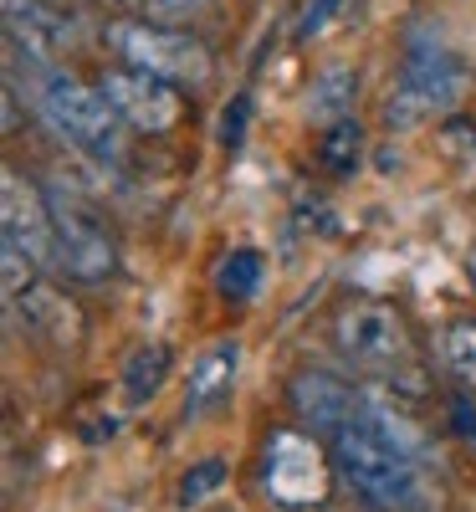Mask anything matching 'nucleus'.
<instances>
[{
  "label": "nucleus",
  "mask_w": 476,
  "mask_h": 512,
  "mask_svg": "<svg viewBox=\"0 0 476 512\" xmlns=\"http://www.w3.org/2000/svg\"><path fill=\"white\" fill-rule=\"evenodd\" d=\"M26 62V57H11ZM26 93L41 113V123L62 134L77 154H88L98 164H118L123 159V134H118V113L108 108V98L98 88H82L67 67H41L26 62Z\"/></svg>",
  "instance_id": "obj_1"
},
{
  "label": "nucleus",
  "mask_w": 476,
  "mask_h": 512,
  "mask_svg": "<svg viewBox=\"0 0 476 512\" xmlns=\"http://www.w3.org/2000/svg\"><path fill=\"white\" fill-rule=\"evenodd\" d=\"M328 451H333V466L338 477L349 482L369 507H384V512H405L415 507L420 497V477H415V456L389 441L379 425L369 420V410H359L343 431L328 436Z\"/></svg>",
  "instance_id": "obj_2"
},
{
  "label": "nucleus",
  "mask_w": 476,
  "mask_h": 512,
  "mask_svg": "<svg viewBox=\"0 0 476 512\" xmlns=\"http://www.w3.org/2000/svg\"><path fill=\"white\" fill-rule=\"evenodd\" d=\"M471 88V72L456 52L441 47L436 31H410L405 41V57H400V77H395V93L384 98V123L389 128H415L436 113H451L461 103V93Z\"/></svg>",
  "instance_id": "obj_3"
},
{
  "label": "nucleus",
  "mask_w": 476,
  "mask_h": 512,
  "mask_svg": "<svg viewBox=\"0 0 476 512\" xmlns=\"http://www.w3.org/2000/svg\"><path fill=\"white\" fill-rule=\"evenodd\" d=\"M333 333L343 354L354 364L384 374L395 384V374L410 379V390H420V369H415V344H410V323L395 303H384V297H354V303H343L338 318H333Z\"/></svg>",
  "instance_id": "obj_4"
},
{
  "label": "nucleus",
  "mask_w": 476,
  "mask_h": 512,
  "mask_svg": "<svg viewBox=\"0 0 476 512\" xmlns=\"http://www.w3.org/2000/svg\"><path fill=\"white\" fill-rule=\"evenodd\" d=\"M113 52L123 57V67H139L149 77H164L175 88H205L210 82V52L195 36H185L180 26H159L144 16H128L108 26Z\"/></svg>",
  "instance_id": "obj_5"
},
{
  "label": "nucleus",
  "mask_w": 476,
  "mask_h": 512,
  "mask_svg": "<svg viewBox=\"0 0 476 512\" xmlns=\"http://www.w3.org/2000/svg\"><path fill=\"white\" fill-rule=\"evenodd\" d=\"M262 492L282 507V512H313L328 502L333 492V461L323 456L318 436L308 431H282L267 436L262 446Z\"/></svg>",
  "instance_id": "obj_6"
},
{
  "label": "nucleus",
  "mask_w": 476,
  "mask_h": 512,
  "mask_svg": "<svg viewBox=\"0 0 476 512\" xmlns=\"http://www.w3.org/2000/svg\"><path fill=\"white\" fill-rule=\"evenodd\" d=\"M0 236L31 256L36 267H57V226H52V200L41 195L21 169L0 175Z\"/></svg>",
  "instance_id": "obj_7"
},
{
  "label": "nucleus",
  "mask_w": 476,
  "mask_h": 512,
  "mask_svg": "<svg viewBox=\"0 0 476 512\" xmlns=\"http://www.w3.org/2000/svg\"><path fill=\"white\" fill-rule=\"evenodd\" d=\"M98 93L108 98V108L123 118V123H134L139 134H169V128L180 123V93H175V82H164V77H149L139 67H108L98 77Z\"/></svg>",
  "instance_id": "obj_8"
},
{
  "label": "nucleus",
  "mask_w": 476,
  "mask_h": 512,
  "mask_svg": "<svg viewBox=\"0 0 476 512\" xmlns=\"http://www.w3.org/2000/svg\"><path fill=\"white\" fill-rule=\"evenodd\" d=\"M52 226H57V267L77 282H108L118 272L113 236L67 195H52Z\"/></svg>",
  "instance_id": "obj_9"
},
{
  "label": "nucleus",
  "mask_w": 476,
  "mask_h": 512,
  "mask_svg": "<svg viewBox=\"0 0 476 512\" xmlns=\"http://www.w3.org/2000/svg\"><path fill=\"white\" fill-rule=\"evenodd\" d=\"M287 400H292V410H297L302 425H313V436L343 431V425L364 410V395H354L349 384L333 379V374H323V369H302V374L292 379Z\"/></svg>",
  "instance_id": "obj_10"
},
{
  "label": "nucleus",
  "mask_w": 476,
  "mask_h": 512,
  "mask_svg": "<svg viewBox=\"0 0 476 512\" xmlns=\"http://www.w3.org/2000/svg\"><path fill=\"white\" fill-rule=\"evenodd\" d=\"M67 41H72L67 21L57 11H47L41 0H6V47H11V57L57 67Z\"/></svg>",
  "instance_id": "obj_11"
},
{
  "label": "nucleus",
  "mask_w": 476,
  "mask_h": 512,
  "mask_svg": "<svg viewBox=\"0 0 476 512\" xmlns=\"http://www.w3.org/2000/svg\"><path fill=\"white\" fill-rule=\"evenodd\" d=\"M11 308L26 318V328L36 338H47V344H57V349H72L82 338V328H88V318H82V308L72 303V297L57 292L52 282H41V277L11 297Z\"/></svg>",
  "instance_id": "obj_12"
},
{
  "label": "nucleus",
  "mask_w": 476,
  "mask_h": 512,
  "mask_svg": "<svg viewBox=\"0 0 476 512\" xmlns=\"http://www.w3.org/2000/svg\"><path fill=\"white\" fill-rule=\"evenodd\" d=\"M236 369H241V338H215V344L195 359L190 379H185V415H205L215 410L226 395H231V384H236Z\"/></svg>",
  "instance_id": "obj_13"
},
{
  "label": "nucleus",
  "mask_w": 476,
  "mask_h": 512,
  "mask_svg": "<svg viewBox=\"0 0 476 512\" xmlns=\"http://www.w3.org/2000/svg\"><path fill=\"white\" fill-rule=\"evenodd\" d=\"M169 364H175V349H169L164 338H144V344L128 354L123 369H118V379H123V400H128V405H149V400L164 390Z\"/></svg>",
  "instance_id": "obj_14"
},
{
  "label": "nucleus",
  "mask_w": 476,
  "mask_h": 512,
  "mask_svg": "<svg viewBox=\"0 0 476 512\" xmlns=\"http://www.w3.org/2000/svg\"><path fill=\"white\" fill-rule=\"evenodd\" d=\"M359 98V72L354 67H323L308 88V113L318 123H343Z\"/></svg>",
  "instance_id": "obj_15"
},
{
  "label": "nucleus",
  "mask_w": 476,
  "mask_h": 512,
  "mask_svg": "<svg viewBox=\"0 0 476 512\" xmlns=\"http://www.w3.org/2000/svg\"><path fill=\"white\" fill-rule=\"evenodd\" d=\"M318 164H323V175H333V180H354L359 164H364V128L354 118L328 123V134L318 139Z\"/></svg>",
  "instance_id": "obj_16"
},
{
  "label": "nucleus",
  "mask_w": 476,
  "mask_h": 512,
  "mask_svg": "<svg viewBox=\"0 0 476 512\" xmlns=\"http://www.w3.org/2000/svg\"><path fill=\"white\" fill-rule=\"evenodd\" d=\"M262 251L256 246H231L221 256V267H215V292L226 297V303H246V297H256V287H262Z\"/></svg>",
  "instance_id": "obj_17"
},
{
  "label": "nucleus",
  "mask_w": 476,
  "mask_h": 512,
  "mask_svg": "<svg viewBox=\"0 0 476 512\" xmlns=\"http://www.w3.org/2000/svg\"><path fill=\"white\" fill-rule=\"evenodd\" d=\"M441 354H446V369L476 390V318H461L441 333Z\"/></svg>",
  "instance_id": "obj_18"
},
{
  "label": "nucleus",
  "mask_w": 476,
  "mask_h": 512,
  "mask_svg": "<svg viewBox=\"0 0 476 512\" xmlns=\"http://www.w3.org/2000/svg\"><path fill=\"white\" fill-rule=\"evenodd\" d=\"M221 487H226V461H221V456H205V461H195L190 472L180 477L175 502H180V507H200L205 497H215Z\"/></svg>",
  "instance_id": "obj_19"
},
{
  "label": "nucleus",
  "mask_w": 476,
  "mask_h": 512,
  "mask_svg": "<svg viewBox=\"0 0 476 512\" xmlns=\"http://www.w3.org/2000/svg\"><path fill=\"white\" fill-rule=\"evenodd\" d=\"M128 11H139L144 21H159V26H180L190 21L195 11H205V0H123Z\"/></svg>",
  "instance_id": "obj_20"
},
{
  "label": "nucleus",
  "mask_w": 476,
  "mask_h": 512,
  "mask_svg": "<svg viewBox=\"0 0 476 512\" xmlns=\"http://www.w3.org/2000/svg\"><path fill=\"white\" fill-rule=\"evenodd\" d=\"M246 123H251V93H236L231 103H226V113H221V149H241L246 144Z\"/></svg>",
  "instance_id": "obj_21"
},
{
  "label": "nucleus",
  "mask_w": 476,
  "mask_h": 512,
  "mask_svg": "<svg viewBox=\"0 0 476 512\" xmlns=\"http://www.w3.org/2000/svg\"><path fill=\"white\" fill-rule=\"evenodd\" d=\"M338 6H343V0H308V11L297 16V31H292V36H297V41L318 36V31H323V26H328V21L338 16Z\"/></svg>",
  "instance_id": "obj_22"
},
{
  "label": "nucleus",
  "mask_w": 476,
  "mask_h": 512,
  "mask_svg": "<svg viewBox=\"0 0 476 512\" xmlns=\"http://www.w3.org/2000/svg\"><path fill=\"white\" fill-rule=\"evenodd\" d=\"M441 144H446L451 154L476 149V123H471V118H446V123H441Z\"/></svg>",
  "instance_id": "obj_23"
},
{
  "label": "nucleus",
  "mask_w": 476,
  "mask_h": 512,
  "mask_svg": "<svg viewBox=\"0 0 476 512\" xmlns=\"http://www.w3.org/2000/svg\"><path fill=\"white\" fill-rule=\"evenodd\" d=\"M451 420H456V431L466 436V441H476V410H471V400H451Z\"/></svg>",
  "instance_id": "obj_24"
},
{
  "label": "nucleus",
  "mask_w": 476,
  "mask_h": 512,
  "mask_svg": "<svg viewBox=\"0 0 476 512\" xmlns=\"http://www.w3.org/2000/svg\"><path fill=\"white\" fill-rule=\"evenodd\" d=\"M466 272H471V282H476V251H471V262H466Z\"/></svg>",
  "instance_id": "obj_25"
}]
</instances>
